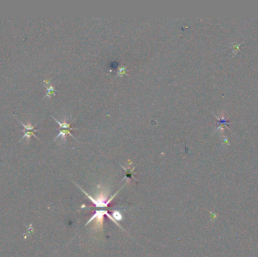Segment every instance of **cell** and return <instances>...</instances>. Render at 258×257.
<instances>
[{"label":"cell","mask_w":258,"mask_h":257,"mask_svg":"<svg viewBox=\"0 0 258 257\" xmlns=\"http://www.w3.org/2000/svg\"><path fill=\"white\" fill-rule=\"evenodd\" d=\"M50 81L51 79H49V80L46 79V80H45L44 82H43L47 88V94H45V97H51V96H53V95L55 96V95L56 94V90H55V88H54L52 85H51V84H49Z\"/></svg>","instance_id":"1"},{"label":"cell","mask_w":258,"mask_h":257,"mask_svg":"<svg viewBox=\"0 0 258 257\" xmlns=\"http://www.w3.org/2000/svg\"><path fill=\"white\" fill-rule=\"evenodd\" d=\"M36 131H24V134L23 135V137H21V139H20V140H24V138H26V137H27V138H30L31 136H33V137H36V138L37 140H39V139H38V137H37L36 135V134H35V132H36Z\"/></svg>","instance_id":"4"},{"label":"cell","mask_w":258,"mask_h":257,"mask_svg":"<svg viewBox=\"0 0 258 257\" xmlns=\"http://www.w3.org/2000/svg\"><path fill=\"white\" fill-rule=\"evenodd\" d=\"M71 130H74V129H61V130H60V131H59V134L57 135L56 137H55V138L54 139V140L53 141H55V140H57V139L60 137H65L66 136H67V135H70L71 137H73V139H75L76 140H77V139L76 138V137H75L73 134H72V133L70 132Z\"/></svg>","instance_id":"2"},{"label":"cell","mask_w":258,"mask_h":257,"mask_svg":"<svg viewBox=\"0 0 258 257\" xmlns=\"http://www.w3.org/2000/svg\"><path fill=\"white\" fill-rule=\"evenodd\" d=\"M52 118H53V119H54V120H55V121H56V122L57 123V124H58L59 127H60V129H74V130H75V129H77V128H73V127H71V125H72V123L73 122V121H71L70 123L61 122V121H59L58 120H57V119H55V117L52 116Z\"/></svg>","instance_id":"3"},{"label":"cell","mask_w":258,"mask_h":257,"mask_svg":"<svg viewBox=\"0 0 258 257\" xmlns=\"http://www.w3.org/2000/svg\"><path fill=\"white\" fill-rule=\"evenodd\" d=\"M128 74V69L126 66H120L117 72L116 76L123 77L125 75Z\"/></svg>","instance_id":"5"},{"label":"cell","mask_w":258,"mask_h":257,"mask_svg":"<svg viewBox=\"0 0 258 257\" xmlns=\"http://www.w3.org/2000/svg\"><path fill=\"white\" fill-rule=\"evenodd\" d=\"M16 119L19 122H20V124H21V125H23V127H24V131H39V130H36V129H35V126L32 125H31V124H28V125H25V124H24V123H23L22 121H21L18 120V119Z\"/></svg>","instance_id":"6"}]
</instances>
